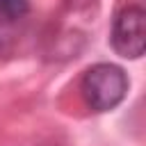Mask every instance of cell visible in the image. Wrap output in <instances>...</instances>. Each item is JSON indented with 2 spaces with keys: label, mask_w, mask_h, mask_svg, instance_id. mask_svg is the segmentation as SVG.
Instances as JSON below:
<instances>
[{
  "label": "cell",
  "mask_w": 146,
  "mask_h": 146,
  "mask_svg": "<svg viewBox=\"0 0 146 146\" xmlns=\"http://www.w3.org/2000/svg\"><path fill=\"white\" fill-rule=\"evenodd\" d=\"M130 80L125 71L116 64H94L84 71L80 80V94L89 110L94 112H110L123 103L128 94Z\"/></svg>",
  "instance_id": "obj_1"
},
{
  "label": "cell",
  "mask_w": 146,
  "mask_h": 146,
  "mask_svg": "<svg viewBox=\"0 0 146 146\" xmlns=\"http://www.w3.org/2000/svg\"><path fill=\"white\" fill-rule=\"evenodd\" d=\"M144 36H146V14L139 5H128L116 11L112 21L110 43L116 55L125 59H139L144 55Z\"/></svg>",
  "instance_id": "obj_2"
},
{
  "label": "cell",
  "mask_w": 146,
  "mask_h": 146,
  "mask_svg": "<svg viewBox=\"0 0 146 146\" xmlns=\"http://www.w3.org/2000/svg\"><path fill=\"white\" fill-rule=\"evenodd\" d=\"M30 11V0H0V21L14 23Z\"/></svg>",
  "instance_id": "obj_3"
}]
</instances>
